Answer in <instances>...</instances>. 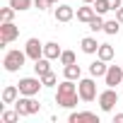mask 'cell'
<instances>
[{"label":"cell","mask_w":123,"mask_h":123,"mask_svg":"<svg viewBox=\"0 0 123 123\" xmlns=\"http://www.w3.org/2000/svg\"><path fill=\"white\" fill-rule=\"evenodd\" d=\"M77 99H80V94H77V87L73 85V80H63L58 85V94H55V104L58 106H63V109H75L77 106Z\"/></svg>","instance_id":"obj_1"},{"label":"cell","mask_w":123,"mask_h":123,"mask_svg":"<svg viewBox=\"0 0 123 123\" xmlns=\"http://www.w3.org/2000/svg\"><path fill=\"white\" fill-rule=\"evenodd\" d=\"M24 60H27V51L12 48V51H7V53H5L3 65H5V70H7V73H17V70H22V68H24Z\"/></svg>","instance_id":"obj_2"},{"label":"cell","mask_w":123,"mask_h":123,"mask_svg":"<svg viewBox=\"0 0 123 123\" xmlns=\"http://www.w3.org/2000/svg\"><path fill=\"white\" fill-rule=\"evenodd\" d=\"M15 109H17L19 116H34V113L41 111V104H39L34 97H24V94H19V99L15 101Z\"/></svg>","instance_id":"obj_3"},{"label":"cell","mask_w":123,"mask_h":123,"mask_svg":"<svg viewBox=\"0 0 123 123\" xmlns=\"http://www.w3.org/2000/svg\"><path fill=\"white\" fill-rule=\"evenodd\" d=\"M77 94H80L82 101H94V99H97L94 77H80V80H77Z\"/></svg>","instance_id":"obj_4"},{"label":"cell","mask_w":123,"mask_h":123,"mask_svg":"<svg viewBox=\"0 0 123 123\" xmlns=\"http://www.w3.org/2000/svg\"><path fill=\"white\" fill-rule=\"evenodd\" d=\"M17 87H19V94H24V97H36L39 89L43 87V82H41L39 75H36V77H22V80L17 82Z\"/></svg>","instance_id":"obj_5"},{"label":"cell","mask_w":123,"mask_h":123,"mask_svg":"<svg viewBox=\"0 0 123 123\" xmlns=\"http://www.w3.org/2000/svg\"><path fill=\"white\" fill-rule=\"evenodd\" d=\"M99 109L104 111V113H109V111H113L116 109V104H118V94H116V87H106L99 97Z\"/></svg>","instance_id":"obj_6"},{"label":"cell","mask_w":123,"mask_h":123,"mask_svg":"<svg viewBox=\"0 0 123 123\" xmlns=\"http://www.w3.org/2000/svg\"><path fill=\"white\" fill-rule=\"evenodd\" d=\"M17 36H19V27L15 22H3V24H0V43H3V46L12 43Z\"/></svg>","instance_id":"obj_7"},{"label":"cell","mask_w":123,"mask_h":123,"mask_svg":"<svg viewBox=\"0 0 123 123\" xmlns=\"http://www.w3.org/2000/svg\"><path fill=\"white\" fill-rule=\"evenodd\" d=\"M104 82H106V87L123 85V68H121V65H109V70H106V75H104Z\"/></svg>","instance_id":"obj_8"},{"label":"cell","mask_w":123,"mask_h":123,"mask_svg":"<svg viewBox=\"0 0 123 123\" xmlns=\"http://www.w3.org/2000/svg\"><path fill=\"white\" fill-rule=\"evenodd\" d=\"M24 51H27V58H31V60L43 58V43H41L39 39H29L27 46H24Z\"/></svg>","instance_id":"obj_9"},{"label":"cell","mask_w":123,"mask_h":123,"mask_svg":"<svg viewBox=\"0 0 123 123\" xmlns=\"http://www.w3.org/2000/svg\"><path fill=\"white\" fill-rule=\"evenodd\" d=\"M80 121H92V123H99V116L94 111H73L68 116V123H80Z\"/></svg>","instance_id":"obj_10"},{"label":"cell","mask_w":123,"mask_h":123,"mask_svg":"<svg viewBox=\"0 0 123 123\" xmlns=\"http://www.w3.org/2000/svg\"><path fill=\"white\" fill-rule=\"evenodd\" d=\"M53 17H55V22H70L75 17V10L70 5H58L55 12H53Z\"/></svg>","instance_id":"obj_11"},{"label":"cell","mask_w":123,"mask_h":123,"mask_svg":"<svg viewBox=\"0 0 123 123\" xmlns=\"http://www.w3.org/2000/svg\"><path fill=\"white\" fill-rule=\"evenodd\" d=\"M94 15H97V10H94V5H82V7H77V22H85V24H89L92 19H94Z\"/></svg>","instance_id":"obj_12"},{"label":"cell","mask_w":123,"mask_h":123,"mask_svg":"<svg viewBox=\"0 0 123 123\" xmlns=\"http://www.w3.org/2000/svg\"><path fill=\"white\" fill-rule=\"evenodd\" d=\"M106 70H109V65H106V60H101V58H97L94 63H89V75L92 77H104Z\"/></svg>","instance_id":"obj_13"},{"label":"cell","mask_w":123,"mask_h":123,"mask_svg":"<svg viewBox=\"0 0 123 123\" xmlns=\"http://www.w3.org/2000/svg\"><path fill=\"white\" fill-rule=\"evenodd\" d=\"M80 48H82V53L94 55V53L99 51V43H97V39H94V36H85V39L80 41Z\"/></svg>","instance_id":"obj_14"},{"label":"cell","mask_w":123,"mask_h":123,"mask_svg":"<svg viewBox=\"0 0 123 123\" xmlns=\"http://www.w3.org/2000/svg\"><path fill=\"white\" fill-rule=\"evenodd\" d=\"M19 99V87L17 85H7L3 89V104H15Z\"/></svg>","instance_id":"obj_15"},{"label":"cell","mask_w":123,"mask_h":123,"mask_svg":"<svg viewBox=\"0 0 123 123\" xmlns=\"http://www.w3.org/2000/svg\"><path fill=\"white\" fill-rule=\"evenodd\" d=\"M60 53H63V48H60L55 41H48V43H43V55H46V58L55 60V58H60Z\"/></svg>","instance_id":"obj_16"},{"label":"cell","mask_w":123,"mask_h":123,"mask_svg":"<svg viewBox=\"0 0 123 123\" xmlns=\"http://www.w3.org/2000/svg\"><path fill=\"white\" fill-rule=\"evenodd\" d=\"M34 73L41 77V75H46V73H51V58H39V60H34Z\"/></svg>","instance_id":"obj_17"},{"label":"cell","mask_w":123,"mask_h":123,"mask_svg":"<svg viewBox=\"0 0 123 123\" xmlns=\"http://www.w3.org/2000/svg\"><path fill=\"white\" fill-rule=\"evenodd\" d=\"M63 75H65L68 80H73V82H75V80H80V77H82V68H80L77 63L65 65V68H63Z\"/></svg>","instance_id":"obj_18"},{"label":"cell","mask_w":123,"mask_h":123,"mask_svg":"<svg viewBox=\"0 0 123 123\" xmlns=\"http://www.w3.org/2000/svg\"><path fill=\"white\" fill-rule=\"evenodd\" d=\"M97 58H101V60H109L113 58V46L111 43H99V51H97Z\"/></svg>","instance_id":"obj_19"},{"label":"cell","mask_w":123,"mask_h":123,"mask_svg":"<svg viewBox=\"0 0 123 123\" xmlns=\"http://www.w3.org/2000/svg\"><path fill=\"white\" fill-rule=\"evenodd\" d=\"M104 31H106L109 36H116V34L121 31V22H118V19H106V22H104Z\"/></svg>","instance_id":"obj_20"},{"label":"cell","mask_w":123,"mask_h":123,"mask_svg":"<svg viewBox=\"0 0 123 123\" xmlns=\"http://www.w3.org/2000/svg\"><path fill=\"white\" fill-rule=\"evenodd\" d=\"M10 5H12L17 12H24V10H29V7L34 5V0H10Z\"/></svg>","instance_id":"obj_21"},{"label":"cell","mask_w":123,"mask_h":123,"mask_svg":"<svg viewBox=\"0 0 123 123\" xmlns=\"http://www.w3.org/2000/svg\"><path fill=\"white\" fill-rule=\"evenodd\" d=\"M104 22H106V19H104L101 15H94V19L89 22V29H92L94 34H97V31H104Z\"/></svg>","instance_id":"obj_22"},{"label":"cell","mask_w":123,"mask_h":123,"mask_svg":"<svg viewBox=\"0 0 123 123\" xmlns=\"http://www.w3.org/2000/svg\"><path fill=\"white\" fill-rule=\"evenodd\" d=\"M94 10H97V15H106L109 10H111V5H109V0H94Z\"/></svg>","instance_id":"obj_23"},{"label":"cell","mask_w":123,"mask_h":123,"mask_svg":"<svg viewBox=\"0 0 123 123\" xmlns=\"http://www.w3.org/2000/svg\"><path fill=\"white\" fill-rule=\"evenodd\" d=\"M41 82H43V87H55V85H58V77H55V73L51 70V73L41 75Z\"/></svg>","instance_id":"obj_24"},{"label":"cell","mask_w":123,"mask_h":123,"mask_svg":"<svg viewBox=\"0 0 123 123\" xmlns=\"http://www.w3.org/2000/svg\"><path fill=\"white\" fill-rule=\"evenodd\" d=\"M15 7L10 5V7H3V10H0V19H3V22H12V17H15Z\"/></svg>","instance_id":"obj_25"},{"label":"cell","mask_w":123,"mask_h":123,"mask_svg":"<svg viewBox=\"0 0 123 123\" xmlns=\"http://www.w3.org/2000/svg\"><path fill=\"white\" fill-rule=\"evenodd\" d=\"M58 60H60L63 65H73V63H75V53H73V51H63Z\"/></svg>","instance_id":"obj_26"},{"label":"cell","mask_w":123,"mask_h":123,"mask_svg":"<svg viewBox=\"0 0 123 123\" xmlns=\"http://www.w3.org/2000/svg\"><path fill=\"white\" fill-rule=\"evenodd\" d=\"M17 121H19L17 109H15V111H3V123H17Z\"/></svg>","instance_id":"obj_27"},{"label":"cell","mask_w":123,"mask_h":123,"mask_svg":"<svg viewBox=\"0 0 123 123\" xmlns=\"http://www.w3.org/2000/svg\"><path fill=\"white\" fill-rule=\"evenodd\" d=\"M34 7L43 12V10H48V7H51V3H48V0H34Z\"/></svg>","instance_id":"obj_28"},{"label":"cell","mask_w":123,"mask_h":123,"mask_svg":"<svg viewBox=\"0 0 123 123\" xmlns=\"http://www.w3.org/2000/svg\"><path fill=\"white\" fill-rule=\"evenodd\" d=\"M109 5H111V10H118L123 5V0H109Z\"/></svg>","instance_id":"obj_29"},{"label":"cell","mask_w":123,"mask_h":123,"mask_svg":"<svg viewBox=\"0 0 123 123\" xmlns=\"http://www.w3.org/2000/svg\"><path fill=\"white\" fill-rule=\"evenodd\" d=\"M116 19H118V22H121V24H123V5H121V7H118V10H116Z\"/></svg>","instance_id":"obj_30"},{"label":"cell","mask_w":123,"mask_h":123,"mask_svg":"<svg viewBox=\"0 0 123 123\" xmlns=\"http://www.w3.org/2000/svg\"><path fill=\"white\" fill-rule=\"evenodd\" d=\"M113 123H123V113H116L113 116Z\"/></svg>","instance_id":"obj_31"},{"label":"cell","mask_w":123,"mask_h":123,"mask_svg":"<svg viewBox=\"0 0 123 123\" xmlns=\"http://www.w3.org/2000/svg\"><path fill=\"white\" fill-rule=\"evenodd\" d=\"M82 3H87V5H92V3H94V0H82Z\"/></svg>","instance_id":"obj_32"},{"label":"cell","mask_w":123,"mask_h":123,"mask_svg":"<svg viewBox=\"0 0 123 123\" xmlns=\"http://www.w3.org/2000/svg\"><path fill=\"white\" fill-rule=\"evenodd\" d=\"M48 3H51V5H58V0H48Z\"/></svg>","instance_id":"obj_33"}]
</instances>
